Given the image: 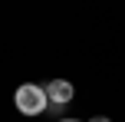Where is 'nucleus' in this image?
Segmentation results:
<instances>
[{"label": "nucleus", "mask_w": 125, "mask_h": 122, "mask_svg": "<svg viewBox=\"0 0 125 122\" xmlns=\"http://www.w3.org/2000/svg\"><path fill=\"white\" fill-rule=\"evenodd\" d=\"M59 122H79V119H59Z\"/></svg>", "instance_id": "obj_4"}, {"label": "nucleus", "mask_w": 125, "mask_h": 122, "mask_svg": "<svg viewBox=\"0 0 125 122\" xmlns=\"http://www.w3.org/2000/svg\"><path fill=\"white\" fill-rule=\"evenodd\" d=\"M73 96H76V89H73L69 79H50V83H46V99H50L53 106L73 102Z\"/></svg>", "instance_id": "obj_2"}, {"label": "nucleus", "mask_w": 125, "mask_h": 122, "mask_svg": "<svg viewBox=\"0 0 125 122\" xmlns=\"http://www.w3.org/2000/svg\"><path fill=\"white\" fill-rule=\"evenodd\" d=\"M13 106L20 109V116H40V112H46V106H50V99H46V86L23 83L17 92H13Z\"/></svg>", "instance_id": "obj_1"}, {"label": "nucleus", "mask_w": 125, "mask_h": 122, "mask_svg": "<svg viewBox=\"0 0 125 122\" xmlns=\"http://www.w3.org/2000/svg\"><path fill=\"white\" fill-rule=\"evenodd\" d=\"M89 122H112V119H109V116H92Z\"/></svg>", "instance_id": "obj_3"}]
</instances>
